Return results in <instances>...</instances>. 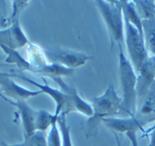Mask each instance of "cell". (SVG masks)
I'll list each match as a JSON object with an SVG mask.
<instances>
[{
  "label": "cell",
  "mask_w": 155,
  "mask_h": 146,
  "mask_svg": "<svg viewBox=\"0 0 155 146\" xmlns=\"http://www.w3.org/2000/svg\"><path fill=\"white\" fill-rule=\"evenodd\" d=\"M119 79L122 89V116L133 117L137 108V75L130 60L124 55L123 47H119Z\"/></svg>",
  "instance_id": "1"
},
{
  "label": "cell",
  "mask_w": 155,
  "mask_h": 146,
  "mask_svg": "<svg viewBox=\"0 0 155 146\" xmlns=\"http://www.w3.org/2000/svg\"><path fill=\"white\" fill-rule=\"evenodd\" d=\"M105 23L111 41L117 43L119 46L124 45V18L123 13V1L94 2Z\"/></svg>",
  "instance_id": "2"
},
{
  "label": "cell",
  "mask_w": 155,
  "mask_h": 146,
  "mask_svg": "<svg viewBox=\"0 0 155 146\" xmlns=\"http://www.w3.org/2000/svg\"><path fill=\"white\" fill-rule=\"evenodd\" d=\"M91 105L94 110V115L89 118L88 123L91 126H96L104 118L114 117L120 115L122 106V97H119L113 85H109L104 93L94 97L91 101Z\"/></svg>",
  "instance_id": "3"
},
{
  "label": "cell",
  "mask_w": 155,
  "mask_h": 146,
  "mask_svg": "<svg viewBox=\"0 0 155 146\" xmlns=\"http://www.w3.org/2000/svg\"><path fill=\"white\" fill-rule=\"evenodd\" d=\"M124 45L127 48L129 60L135 72L138 73L150 55L144 43V38L139 34L138 30L125 19Z\"/></svg>",
  "instance_id": "4"
},
{
  "label": "cell",
  "mask_w": 155,
  "mask_h": 146,
  "mask_svg": "<svg viewBox=\"0 0 155 146\" xmlns=\"http://www.w3.org/2000/svg\"><path fill=\"white\" fill-rule=\"evenodd\" d=\"M15 105L21 111L23 118L22 120L28 135H32L33 132L36 129L45 130L48 126L57 122L58 117H56L54 114L52 115L45 111H34L23 102H19Z\"/></svg>",
  "instance_id": "5"
},
{
  "label": "cell",
  "mask_w": 155,
  "mask_h": 146,
  "mask_svg": "<svg viewBox=\"0 0 155 146\" xmlns=\"http://www.w3.org/2000/svg\"><path fill=\"white\" fill-rule=\"evenodd\" d=\"M52 62L65 66L67 68L75 69L84 65L92 57L84 53L76 52L67 49H54L46 54Z\"/></svg>",
  "instance_id": "6"
},
{
  "label": "cell",
  "mask_w": 155,
  "mask_h": 146,
  "mask_svg": "<svg viewBox=\"0 0 155 146\" xmlns=\"http://www.w3.org/2000/svg\"><path fill=\"white\" fill-rule=\"evenodd\" d=\"M155 83V56L150 55L137 75V104L142 101Z\"/></svg>",
  "instance_id": "7"
},
{
  "label": "cell",
  "mask_w": 155,
  "mask_h": 146,
  "mask_svg": "<svg viewBox=\"0 0 155 146\" xmlns=\"http://www.w3.org/2000/svg\"><path fill=\"white\" fill-rule=\"evenodd\" d=\"M134 117L143 126L149 123L155 122V83L144 98L137 104Z\"/></svg>",
  "instance_id": "8"
},
{
  "label": "cell",
  "mask_w": 155,
  "mask_h": 146,
  "mask_svg": "<svg viewBox=\"0 0 155 146\" xmlns=\"http://www.w3.org/2000/svg\"><path fill=\"white\" fill-rule=\"evenodd\" d=\"M102 123L115 133L126 134L128 132L143 131V125L134 117H109L102 120Z\"/></svg>",
  "instance_id": "9"
},
{
  "label": "cell",
  "mask_w": 155,
  "mask_h": 146,
  "mask_svg": "<svg viewBox=\"0 0 155 146\" xmlns=\"http://www.w3.org/2000/svg\"><path fill=\"white\" fill-rule=\"evenodd\" d=\"M28 41L24 35L22 29L19 26V23L16 20L14 22L13 25L7 30L0 31V44L4 46H8L12 50L13 48H17L24 46Z\"/></svg>",
  "instance_id": "10"
},
{
  "label": "cell",
  "mask_w": 155,
  "mask_h": 146,
  "mask_svg": "<svg viewBox=\"0 0 155 146\" xmlns=\"http://www.w3.org/2000/svg\"><path fill=\"white\" fill-rule=\"evenodd\" d=\"M0 85L3 86V89L8 95L15 98H27L39 94V92H32L23 89L22 87L15 85L13 81H11L8 77V75L3 73H0Z\"/></svg>",
  "instance_id": "11"
},
{
  "label": "cell",
  "mask_w": 155,
  "mask_h": 146,
  "mask_svg": "<svg viewBox=\"0 0 155 146\" xmlns=\"http://www.w3.org/2000/svg\"><path fill=\"white\" fill-rule=\"evenodd\" d=\"M123 13L124 18L133 25L138 30L139 34L143 37V20L139 15L133 1H123Z\"/></svg>",
  "instance_id": "12"
},
{
  "label": "cell",
  "mask_w": 155,
  "mask_h": 146,
  "mask_svg": "<svg viewBox=\"0 0 155 146\" xmlns=\"http://www.w3.org/2000/svg\"><path fill=\"white\" fill-rule=\"evenodd\" d=\"M143 30L147 51L155 56V18L143 20Z\"/></svg>",
  "instance_id": "13"
},
{
  "label": "cell",
  "mask_w": 155,
  "mask_h": 146,
  "mask_svg": "<svg viewBox=\"0 0 155 146\" xmlns=\"http://www.w3.org/2000/svg\"><path fill=\"white\" fill-rule=\"evenodd\" d=\"M142 20L155 18V2L147 0L133 1Z\"/></svg>",
  "instance_id": "14"
},
{
  "label": "cell",
  "mask_w": 155,
  "mask_h": 146,
  "mask_svg": "<svg viewBox=\"0 0 155 146\" xmlns=\"http://www.w3.org/2000/svg\"><path fill=\"white\" fill-rule=\"evenodd\" d=\"M65 115L66 114H62L59 115V117L57 119V124L60 126L62 137H63L62 146H73L71 135H70V129H69V126L67 125V123L65 120Z\"/></svg>",
  "instance_id": "15"
},
{
  "label": "cell",
  "mask_w": 155,
  "mask_h": 146,
  "mask_svg": "<svg viewBox=\"0 0 155 146\" xmlns=\"http://www.w3.org/2000/svg\"><path fill=\"white\" fill-rule=\"evenodd\" d=\"M4 146L5 145L3 144ZM15 146H48L47 143L44 137V135L41 133H38L36 134H32V135H28V139L23 144H19V145Z\"/></svg>",
  "instance_id": "16"
},
{
  "label": "cell",
  "mask_w": 155,
  "mask_h": 146,
  "mask_svg": "<svg viewBox=\"0 0 155 146\" xmlns=\"http://www.w3.org/2000/svg\"><path fill=\"white\" fill-rule=\"evenodd\" d=\"M52 129L50 131V134L48 137V146H62L61 143V139H60V135H59V132L57 129V122L54 123L52 125Z\"/></svg>",
  "instance_id": "17"
},
{
  "label": "cell",
  "mask_w": 155,
  "mask_h": 146,
  "mask_svg": "<svg viewBox=\"0 0 155 146\" xmlns=\"http://www.w3.org/2000/svg\"><path fill=\"white\" fill-rule=\"evenodd\" d=\"M136 133L137 132H128L126 133V136L127 138L130 140V142L132 143V145L133 146H139L138 144V138H137V135H136Z\"/></svg>",
  "instance_id": "18"
},
{
  "label": "cell",
  "mask_w": 155,
  "mask_h": 146,
  "mask_svg": "<svg viewBox=\"0 0 155 146\" xmlns=\"http://www.w3.org/2000/svg\"><path fill=\"white\" fill-rule=\"evenodd\" d=\"M148 135L150 137V144L149 146H155V122L154 124L147 131Z\"/></svg>",
  "instance_id": "19"
}]
</instances>
